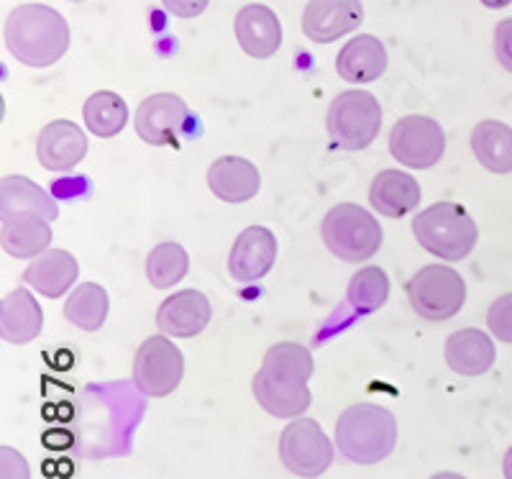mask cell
<instances>
[{
	"instance_id": "obj_6",
	"label": "cell",
	"mask_w": 512,
	"mask_h": 479,
	"mask_svg": "<svg viewBox=\"0 0 512 479\" xmlns=\"http://www.w3.org/2000/svg\"><path fill=\"white\" fill-rule=\"evenodd\" d=\"M410 308L423 321L441 323L454 318L466 303V282L456 269L446 264H428L415 272L405 285Z\"/></svg>"
},
{
	"instance_id": "obj_2",
	"label": "cell",
	"mask_w": 512,
	"mask_h": 479,
	"mask_svg": "<svg viewBox=\"0 0 512 479\" xmlns=\"http://www.w3.org/2000/svg\"><path fill=\"white\" fill-rule=\"evenodd\" d=\"M336 446L351 464L384 462L397 446V418L382 405L359 403L338 415Z\"/></svg>"
},
{
	"instance_id": "obj_9",
	"label": "cell",
	"mask_w": 512,
	"mask_h": 479,
	"mask_svg": "<svg viewBox=\"0 0 512 479\" xmlns=\"http://www.w3.org/2000/svg\"><path fill=\"white\" fill-rule=\"evenodd\" d=\"M390 152L410 170H428L446 152L441 123L428 116H402L390 131Z\"/></svg>"
},
{
	"instance_id": "obj_19",
	"label": "cell",
	"mask_w": 512,
	"mask_h": 479,
	"mask_svg": "<svg viewBox=\"0 0 512 479\" xmlns=\"http://www.w3.org/2000/svg\"><path fill=\"white\" fill-rule=\"evenodd\" d=\"M446 364L461 377H479L489 372L497 359L495 341L479 328H461L446 341Z\"/></svg>"
},
{
	"instance_id": "obj_8",
	"label": "cell",
	"mask_w": 512,
	"mask_h": 479,
	"mask_svg": "<svg viewBox=\"0 0 512 479\" xmlns=\"http://www.w3.org/2000/svg\"><path fill=\"white\" fill-rule=\"evenodd\" d=\"M185 357L167 336H152L134 357V385L146 398H167L180 387Z\"/></svg>"
},
{
	"instance_id": "obj_17",
	"label": "cell",
	"mask_w": 512,
	"mask_h": 479,
	"mask_svg": "<svg viewBox=\"0 0 512 479\" xmlns=\"http://www.w3.org/2000/svg\"><path fill=\"white\" fill-rule=\"evenodd\" d=\"M208 187L223 203H246L259 193L262 175L249 159L228 154V157H221L210 164Z\"/></svg>"
},
{
	"instance_id": "obj_38",
	"label": "cell",
	"mask_w": 512,
	"mask_h": 479,
	"mask_svg": "<svg viewBox=\"0 0 512 479\" xmlns=\"http://www.w3.org/2000/svg\"><path fill=\"white\" fill-rule=\"evenodd\" d=\"M70 3H80V0H70Z\"/></svg>"
},
{
	"instance_id": "obj_33",
	"label": "cell",
	"mask_w": 512,
	"mask_h": 479,
	"mask_svg": "<svg viewBox=\"0 0 512 479\" xmlns=\"http://www.w3.org/2000/svg\"><path fill=\"white\" fill-rule=\"evenodd\" d=\"M492 47H495L497 62L512 75V18H505V21H500V24L495 26V41H492Z\"/></svg>"
},
{
	"instance_id": "obj_20",
	"label": "cell",
	"mask_w": 512,
	"mask_h": 479,
	"mask_svg": "<svg viewBox=\"0 0 512 479\" xmlns=\"http://www.w3.org/2000/svg\"><path fill=\"white\" fill-rule=\"evenodd\" d=\"M387 70V49L372 34L351 39L336 57V72L351 85H367L379 80Z\"/></svg>"
},
{
	"instance_id": "obj_36",
	"label": "cell",
	"mask_w": 512,
	"mask_h": 479,
	"mask_svg": "<svg viewBox=\"0 0 512 479\" xmlns=\"http://www.w3.org/2000/svg\"><path fill=\"white\" fill-rule=\"evenodd\" d=\"M510 3H512V0H482V6L492 8V11H497V8H507Z\"/></svg>"
},
{
	"instance_id": "obj_22",
	"label": "cell",
	"mask_w": 512,
	"mask_h": 479,
	"mask_svg": "<svg viewBox=\"0 0 512 479\" xmlns=\"http://www.w3.org/2000/svg\"><path fill=\"white\" fill-rule=\"evenodd\" d=\"M44 326V310L26 287H16L0 303V336L6 344H29Z\"/></svg>"
},
{
	"instance_id": "obj_23",
	"label": "cell",
	"mask_w": 512,
	"mask_h": 479,
	"mask_svg": "<svg viewBox=\"0 0 512 479\" xmlns=\"http://www.w3.org/2000/svg\"><path fill=\"white\" fill-rule=\"evenodd\" d=\"M77 275H80V264L70 252L49 249V252L34 257V262L24 272V280L47 298H62L75 285Z\"/></svg>"
},
{
	"instance_id": "obj_28",
	"label": "cell",
	"mask_w": 512,
	"mask_h": 479,
	"mask_svg": "<svg viewBox=\"0 0 512 479\" xmlns=\"http://www.w3.org/2000/svg\"><path fill=\"white\" fill-rule=\"evenodd\" d=\"M262 369L272 374V377H277V380L303 382V385H308L315 367L313 357H310V351L305 346L282 341V344L269 346L262 359Z\"/></svg>"
},
{
	"instance_id": "obj_37",
	"label": "cell",
	"mask_w": 512,
	"mask_h": 479,
	"mask_svg": "<svg viewBox=\"0 0 512 479\" xmlns=\"http://www.w3.org/2000/svg\"><path fill=\"white\" fill-rule=\"evenodd\" d=\"M431 479H466V477H461V474H456V472H438V474H433Z\"/></svg>"
},
{
	"instance_id": "obj_14",
	"label": "cell",
	"mask_w": 512,
	"mask_h": 479,
	"mask_svg": "<svg viewBox=\"0 0 512 479\" xmlns=\"http://www.w3.org/2000/svg\"><path fill=\"white\" fill-rule=\"evenodd\" d=\"M236 39L241 49L254 59H269L282 47V24L277 13L262 3H249L236 13Z\"/></svg>"
},
{
	"instance_id": "obj_30",
	"label": "cell",
	"mask_w": 512,
	"mask_h": 479,
	"mask_svg": "<svg viewBox=\"0 0 512 479\" xmlns=\"http://www.w3.org/2000/svg\"><path fill=\"white\" fill-rule=\"evenodd\" d=\"M346 298L356 313H374L390 298V280L382 267H364L349 280Z\"/></svg>"
},
{
	"instance_id": "obj_18",
	"label": "cell",
	"mask_w": 512,
	"mask_h": 479,
	"mask_svg": "<svg viewBox=\"0 0 512 479\" xmlns=\"http://www.w3.org/2000/svg\"><path fill=\"white\" fill-rule=\"evenodd\" d=\"M420 198L418 180L400 170H382L369 187V203L384 218H405L418 208Z\"/></svg>"
},
{
	"instance_id": "obj_27",
	"label": "cell",
	"mask_w": 512,
	"mask_h": 479,
	"mask_svg": "<svg viewBox=\"0 0 512 479\" xmlns=\"http://www.w3.org/2000/svg\"><path fill=\"white\" fill-rule=\"evenodd\" d=\"M108 310H111V300L105 287L98 282H82L64 303V318L82 331H98L108 318Z\"/></svg>"
},
{
	"instance_id": "obj_25",
	"label": "cell",
	"mask_w": 512,
	"mask_h": 479,
	"mask_svg": "<svg viewBox=\"0 0 512 479\" xmlns=\"http://www.w3.org/2000/svg\"><path fill=\"white\" fill-rule=\"evenodd\" d=\"M472 152L492 175L512 172V129L502 121H482L472 131Z\"/></svg>"
},
{
	"instance_id": "obj_35",
	"label": "cell",
	"mask_w": 512,
	"mask_h": 479,
	"mask_svg": "<svg viewBox=\"0 0 512 479\" xmlns=\"http://www.w3.org/2000/svg\"><path fill=\"white\" fill-rule=\"evenodd\" d=\"M502 472H505V479H512V446L507 449L505 459H502Z\"/></svg>"
},
{
	"instance_id": "obj_24",
	"label": "cell",
	"mask_w": 512,
	"mask_h": 479,
	"mask_svg": "<svg viewBox=\"0 0 512 479\" xmlns=\"http://www.w3.org/2000/svg\"><path fill=\"white\" fill-rule=\"evenodd\" d=\"M8 213H36L54 223L59 216V205L36 182L21 175H6L0 180V216Z\"/></svg>"
},
{
	"instance_id": "obj_7",
	"label": "cell",
	"mask_w": 512,
	"mask_h": 479,
	"mask_svg": "<svg viewBox=\"0 0 512 479\" xmlns=\"http://www.w3.org/2000/svg\"><path fill=\"white\" fill-rule=\"evenodd\" d=\"M280 459L295 477L315 479L333 464V444L313 418H292L280 436Z\"/></svg>"
},
{
	"instance_id": "obj_32",
	"label": "cell",
	"mask_w": 512,
	"mask_h": 479,
	"mask_svg": "<svg viewBox=\"0 0 512 479\" xmlns=\"http://www.w3.org/2000/svg\"><path fill=\"white\" fill-rule=\"evenodd\" d=\"M0 479H31L26 459L11 446L0 449Z\"/></svg>"
},
{
	"instance_id": "obj_15",
	"label": "cell",
	"mask_w": 512,
	"mask_h": 479,
	"mask_svg": "<svg viewBox=\"0 0 512 479\" xmlns=\"http://www.w3.org/2000/svg\"><path fill=\"white\" fill-rule=\"evenodd\" d=\"M210 316H213V308L203 293L180 290L159 305L157 326L162 328V333L175 336V339H192L208 326Z\"/></svg>"
},
{
	"instance_id": "obj_26",
	"label": "cell",
	"mask_w": 512,
	"mask_h": 479,
	"mask_svg": "<svg viewBox=\"0 0 512 479\" xmlns=\"http://www.w3.org/2000/svg\"><path fill=\"white\" fill-rule=\"evenodd\" d=\"M82 118H85L90 134L98 139H113L126 129L128 106L126 100L113 90H98L85 100Z\"/></svg>"
},
{
	"instance_id": "obj_3",
	"label": "cell",
	"mask_w": 512,
	"mask_h": 479,
	"mask_svg": "<svg viewBox=\"0 0 512 479\" xmlns=\"http://www.w3.org/2000/svg\"><path fill=\"white\" fill-rule=\"evenodd\" d=\"M413 234L425 252L446 262H461L477 246L479 228L459 203H433L413 218Z\"/></svg>"
},
{
	"instance_id": "obj_10",
	"label": "cell",
	"mask_w": 512,
	"mask_h": 479,
	"mask_svg": "<svg viewBox=\"0 0 512 479\" xmlns=\"http://www.w3.org/2000/svg\"><path fill=\"white\" fill-rule=\"evenodd\" d=\"M190 111L175 93L149 95L136 111V134L152 147H172L185 134Z\"/></svg>"
},
{
	"instance_id": "obj_13",
	"label": "cell",
	"mask_w": 512,
	"mask_h": 479,
	"mask_svg": "<svg viewBox=\"0 0 512 479\" xmlns=\"http://www.w3.org/2000/svg\"><path fill=\"white\" fill-rule=\"evenodd\" d=\"M88 154V136L72 121L47 123L36 139V157L49 172H70Z\"/></svg>"
},
{
	"instance_id": "obj_1",
	"label": "cell",
	"mask_w": 512,
	"mask_h": 479,
	"mask_svg": "<svg viewBox=\"0 0 512 479\" xmlns=\"http://www.w3.org/2000/svg\"><path fill=\"white\" fill-rule=\"evenodd\" d=\"M6 47L26 67H52L70 49V26L59 11L41 3L13 8L6 18Z\"/></svg>"
},
{
	"instance_id": "obj_21",
	"label": "cell",
	"mask_w": 512,
	"mask_h": 479,
	"mask_svg": "<svg viewBox=\"0 0 512 479\" xmlns=\"http://www.w3.org/2000/svg\"><path fill=\"white\" fill-rule=\"evenodd\" d=\"M256 403L262 405L274 418H300L313 403L308 385L303 382H285L272 377L269 372L259 369L251 380Z\"/></svg>"
},
{
	"instance_id": "obj_12",
	"label": "cell",
	"mask_w": 512,
	"mask_h": 479,
	"mask_svg": "<svg viewBox=\"0 0 512 479\" xmlns=\"http://www.w3.org/2000/svg\"><path fill=\"white\" fill-rule=\"evenodd\" d=\"M361 21V0H310L303 13V31L315 44H331L359 29Z\"/></svg>"
},
{
	"instance_id": "obj_29",
	"label": "cell",
	"mask_w": 512,
	"mask_h": 479,
	"mask_svg": "<svg viewBox=\"0 0 512 479\" xmlns=\"http://www.w3.org/2000/svg\"><path fill=\"white\" fill-rule=\"evenodd\" d=\"M187 269H190V257L177 241H162L146 257V280L157 290L175 287L177 282L185 280Z\"/></svg>"
},
{
	"instance_id": "obj_16",
	"label": "cell",
	"mask_w": 512,
	"mask_h": 479,
	"mask_svg": "<svg viewBox=\"0 0 512 479\" xmlns=\"http://www.w3.org/2000/svg\"><path fill=\"white\" fill-rule=\"evenodd\" d=\"M0 244L13 259L39 257L52 244V221L36 213L0 216Z\"/></svg>"
},
{
	"instance_id": "obj_31",
	"label": "cell",
	"mask_w": 512,
	"mask_h": 479,
	"mask_svg": "<svg viewBox=\"0 0 512 479\" xmlns=\"http://www.w3.org/2000/svg\"><path fill=\"white\" fill-rule=\"evenodd\" d=\"M487 326L495 333V339L512 344V293L502 295L487 310Z\"/></svg>"
},
{
	"instance_id": "obj_4",
	"label": "cell",
	"mask_w": 512,
	"mask_h": 479,
	"mask_svg": "<svg viewBox=\"0 0 512 479\" xmlns=\"http://www.w3.org/2000/svg\"><path fill=\"white\" fill-rule=\"evenodd\" d=\"M320 236L326 241L328 252L351 264L372 259L384 241L377 218L356 203L333 205L323 218Z\"/></svg>"
},
{
	"instance_id": "obj_5",
	"label": "cell",
	"mask_w": 512,
	"mask_h": 479,
	"mask_svg": "<svg viewBox=\"0 0 512 479\" xmlns=\"http://www.w3.org/2000/svg\"><path fill=\"white\" fill-rule=\"evenodd\" d=\"M326 129L333 144L346 152L367 149L382 129L379 100L367 90H346L333 98L326 113Z\"/></svg>"
},
{
	"instance_id": "obj_11",
	"label": "cell",
	"mask_w": 512,
	"mask_h": 479,
	"mask_svg": "<svg viewBox=\"0 0 512 479\" xmlns=\"http://www.w3.org/2000/svg\"><path fill=\"white\" fill-rule=\"evenodd\" d=\"M277 262V239L269 228L249 226L233 241L228 272L241 285H254L262 280Z\"/></svg>"
},
{
	"instance_id": "obj_34",
	"label": "cell",
	"mask_w": 512,
	"mask_h": 479,
	"mask_svg": "<svg viewBox=\"0 0 512 479\" xmlns=\"http://www.w3.org/2000/svg\"><path fill=\"white\" fill-rule=\"evenodd\" d=\"M208 3H210V0H162V6L177 18L200 16V13L208 8Z\"/></svg>"
}]
</instances>
